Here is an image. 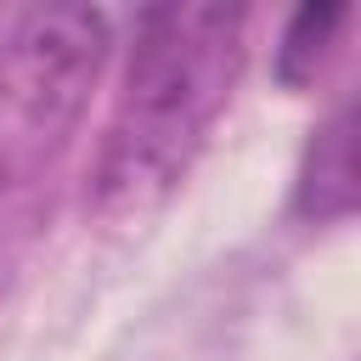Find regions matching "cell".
<instances>
[{
	"label": "cell",
	"instance_id": "cell-4",
	"mask_svg": "<svg viewBox=\"0 0 361 361\" xmlns=\"http://www.w3.org/2000/svg\"><path fill=\"white\" fill-rule=\"evenodd\" d=\"M344 17H350L344 6H305V11L288 23L282 45H276V79H282V85H305V79H316V68H322L333 34L344 28Z\"/></svg>",
	"mask_w": 361,
	"mask_h": 361
},
{
	"label": "cell",
	"instance_id": "cell-1",
	"mask_svg": "<svg viewBox=\"0 0 361 361\" xmlns=\"http://www.w3.org/2000/svg\"><path fill=\"white\" fill-rule=\"evenodd\" d=\"M243 68L237 6H152L135 23L124 85L96 158L102 209H141L164 197L209 124L220 118Z\"/></svg>",
	"mask_w": 361,
	"mask_h": 361
},
{
	"label": "cell",
	"instance_id": "cell-3",
	"mask_svg": "<svg viewBox=\"0 0 361 361\" xmlns=\"http://www.w3.org/2000/svg\"><path fill=\"white\" fill-rule=\"evenodd\" d=\"M350 203H355V118H350V107H338L316 130V141L305 152V169H299V214L338 220V214H350Z\"/></svg>",
	"mask_w": 361,
	"mask_h": 361
},
{
	"label": "cell",
	"instance_id": "cell-2",
	"mask_svg": "<svg viewBox=\"0 0 361 361\" xmlns=\"http://www.w3.org/2000/svg\"><path fill=\"white\" fill-rule=\"evenodd\" d=\"M107 56L90 6H28L0 23V169H34L73 130Z\"/></svg>",
	"mask_w": 361,
	"mask_h": 361
}]
</instances>
